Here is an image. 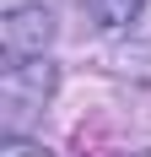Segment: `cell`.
I'll return each instance as SVG.
<instances>
[{
  "instance_id": "obj_1",
  "label": "cell",
  "mask_w": 151,
  "mask_h": 157,
  "mask_svg": "<svg viewBox=\"0 0 151 157\" xmlns=\"http://www.w3.org/2000/svg\"><path fill=\"white\" fill-rule=\"evenodd\" d=\"M54 60H22V65H6L0 71V114H6V141L22 136V130L43 114V103L54 98Z\"/></svg>"
},
{
  "instance_id": "obj_3",
  "label": "cell",
  "mask_w": 151,
  "mask_h": 157,
  "mask_svg": "<svg viewBox=\"0 0 151 157\" xmlns=\"http://www.w3.org/2000/svg\"><path fill=\"white\" fill-rule=\"evenodd\" d=\"M87 11H92V22H97L103 33H124V27L140 22L146 0H87Z\"/></svg>"
},
{
  "instance_id": "obj_4",
  "label": "cell",
  "mask_w": 151,
  "mask_h": 157,
  "mask_svg": "<svg viewBox=\"0 0 151 157\" xmlns=\"http://www.w3.org/2000/svg\"><path fill=\"white\" fill-rule=\"evenodd\" d=\"M0 157H49V152H43V146H32L27 136H11V141L0 146Z\"/></svg>"
},
{
  "instance_id": "obj_5",
  "label": "cell",
  "mask_w": 151,
  "mask_h": 157,
  "mask_svg": "<svg viewBox=\"0 0 151 157\" xmlns=\"http://www.w3.org/2000/svg\"><path fill=\"white\" fill-rule=\"evenodd\" d=\"M140 157H151V152H140Z\"/></svg>"
},
{
  "instance_id": "obj_2",
  "label": "cell",
  "mask_w": 151,
  "mask_h": 157,
  "mask_svg": "<svg viewBox=\"0 0 151 157\" xmlns=\"http://www.w3.org/2000/svg\"><path fill=\"white\" fill-rule=\"evenodd\" d=\"M54 38V16L43 6H11L6 22H0V49H6V65H22V60H49L43 49Z\"/></svg>"
}]
</instances>
